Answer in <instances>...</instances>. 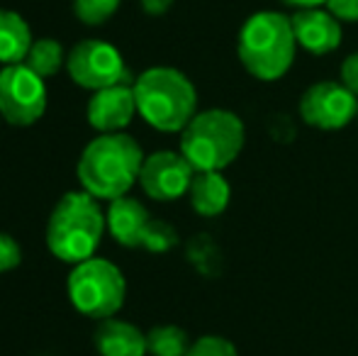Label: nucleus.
<instances>
[{"mask_svg":"<svg viewBox=\"0 0 358 356\" xmlns=\"http://www.w3.org/2000/svg\"><path fill=\"white\" fill-rule=\"evenodd\" d=\"M231 198V188L222 171H198L190 183L188 200L190 208L200 218H217L227 210Z\"/></svg>","mask_w":358,"mask_h":356,"instance_id":"2eb2a0df","label":"nucleus"},{"mask_svg":"<svg viewBox=\"0 0 358 356\" xmlns=\"http://www.w3.org/2000/svg\"><path fill=\"white\" fill-rule=\"evenodd\" d=\"M137 115L159 132H183L198 115V90L183 71L171 66L146 69L134 78Z\"/></svg>","mask_w":358,"mask_h":356,"instance_id":"20e7f679","label":"nucleus"},{"mask_svg":"<svg viewBox=\"0 0 358 356\" xmlns=\"http://www.w3.org/2000/svg\"><path fill=\"white\" fill-rule=\"evenodd\" d=\"M339 81L344 83L346 88L358 98V52L356 54H349V57L341 62V69H339Z\"/></svg>","mask_w":358,"mask_h":356,"instance_id":"b1692460","label":"nucleus"},{"mask_svg":"<svg viewBox=\"0 0 358 356\" xmlns=\"http://www.w3.org/2000/svg\"><path fill=\"white\" fill-rule=\"evenodd\" d=\"M341 24H354L358 22V0H327L324 5Z\"/></svg>","mask_w":358,"mask_h":356,"instance_id":"5701e85b","label":"nucleus"},{"mask_svg":"<svg viewBox=\"0 0 358 356\" xmlns=\"http://www.w3.org/2000/svg\"><path fill=\"white\" fill-rule=\"evenodd\" d=\"M66 293L80 315L93 320H108L122 310L127 280L113 262L93 257L71 269Z\"/></svg>","mask_w":358,"mask_h":356,"instance_id":"423d86ee","label":"nucleus"},{"mask_svg":"<svg viewBox=\"0 0 358 356\" xmlns=\"http://www.w3.org/2000/svg\"><path fill=\"white\" fill-rule=\"evenodd\" d=\"M93 344L100 356H146V332L132 322L117 318L100 320L93 334Z\"/></svg>","mask_w":358,"mask_h":356,"instance_id":"4468645a","label":"nucleus"},{"mask_svg":"<svg viewBox=\"0 0 358 356\" xmlns=\"http://www.w3.org/2000/svg\"><path fill=\"white\" fill-rule=\"evenodd\" d=\"M66 57L69 54L64 52L62 42L42 37V39H34L32 49H29L27 59H24L22 64L32 69L37 76L49 78V76H54V73L62 71V66H66Z\"/></svg>","mask_w":358,"mask_h":356,"instance_id":"f3484780","label":"nucleus"},{"mask_svg":"<svg viewBox=\"0 0 358 356\" xmlns=\"http://www.w3.org/2000/svg\"><path fill=\"white\" fill-rule=\"evenodd\" d=\"M195 178V169L180 152H154L144 159L139 185L151 200L171 203L188 195L190 183Z\"/></svg>","mask_w":358,"mask_h":356,"instance_id":"9d476101","label":"nucleus"},{"mask_svg":"<svg viewBox=\"0 0 358 356\" xmlns=\"http://www.w3.org/2000/svg\"><path fill=\"white\" fill-rule=\"evenodd\" d=\"M146 15H164L173 8L176 0H139Z\"/></svg>","mask_w":358,"mask_h":356,"instance_id":"393cba45","label":"nucleus"},{"mask_svg":"<svg viewBox=\"0 0 358 356\" xmlns=\"http://www.w3.org/2000/svg\"><path fill=\"white\" fill-rule=\"evenodd\" d=\"M144 159L142 147L129 134H100L83 149L76 173L85 193L113 203L139 183Z\"/></svg>","mask_w":358,"mask_h":356,"instance_id":"f257e3e1","label":"nucleus"},{"mask_svg":"<svg viewBox=\"0 0 358 356\" xmlns=\"http://www.w3.org/2000/svg\"><path fill=\"white\" fill-rule=\"evenodd\" d=\"M185 356H239V352L229 339L220 337V334H205L190 344Z\"/></svg>","mask_w":358,"mask_h":356,"instance_id":"aec40b11","label":"nucleus"},{"mask_svg":"<svg viewBox=\"0 0 358 356\" xmlns=\"http://www.w3.org/2000/svg\"><path fill=\"white\" fill-rule=\"evenodd\" d=\"M122 0H73V13L83 24H103L117 13Z\"/></svg>","mask_w":358,"mask_h":356,"instance_id":"6ab92c4d","label":"nucleus"},{"mask_svg":"<svg viewBox=\"0 0 358 356\" xmlns=\"http://www.w3.org/2000/svg\"><path fill=\"white\" fill-rule=\"evenodd\" d=\"M22 262V249L15 242V237L0 232V273H8V271L17 269Z\"/></svg>","mask_w":358,"mask_h":356,"instance_id":"4be33fe9","label":"nucleus"},{"mask_svg":"<svg viewBox=\"0 0 358 356\" xmlns=\"http://www.w3.org/2000/svg\"><path fill=\"white\" fill-rule=\"evenodd\" d=\"M66 71L76 86L85 90H103L117 83L134 81L124 66V59L117 47L103 39H83L69 52Z\"/></svg>","mask_w":358,"mask_h":356,"instance_id":"6e6552de","label":"nucleus"},{"mask_svg":"<svg viewBox=\"0 0 358 356\" xmlns=\"http://www.w3.org/2000/svg\"><path fill=\"white\" fill-rule=\"evenodd\" d=\"M292 32H295L297 47L315 57H324L339 49L341 44V22L327 8L295 10L290 15Z\"/></svg>","mask_w":358,"mask_h":356,"instance_id":"f8f14e48","label":"nucleus"},{"mask_svg":"<svg viewBox=\"0 0 358 356\" xmlns=\"http://www.w3.org/2000/svg\"><path fill=\"white\" fill-rule=\"evenodd\" d=\"M190 344L188 332L176 325H159L146 332V349L151 356H185Z\"/></svg>","mask_w":358,"mask_h":356,"instance_id":"a211bd4d","label":"nucleus"},{"mask_svg":"<svg viewBox=\"0 0 358 356\" xmlns=\"http://www.w3.org/2000/svg\"><path fill=\"white\" fill-rule=\"evenodd\" d=\"M356 120H358V115H356Z\"/></svg>","mask_w":358,"mask_h":356,"instance_id":"bb28decb","label":"nucleus"},{"mask_svg":"<svg viewBox=\"0 0 358 356\" xmlns=\"http://www.w3.org/2000/svg\"><path fill=\"white\" fill-rule=\"evenodd\" d=\"M246 144V127L231 110H203L180 132V154L198 171H224L239 159Z\"/></svg>","mask_w":358,"mask_h":356,"instance_id":"39448f33","label":"nucleus"},{"mask_svg":"<svg viewBox=\"0 0 358 356\" xmlns=\"http://www.w3.org/2000/svg\"><path fill=\"white\" fill-rule=\"evenodd\" d=\"M280 3L292 10H310V8H324L327 0H280Z\"/></svg>","mask_w":358,"mask_h":356,"instance_id":"a878e982","label":"nucleus"},{"mask_svg":"<svg viewBox=\"0 0 358 356\" xmlns=\"http://www.w3.org/2000/svg\"><path fill=\"white\" fill-rule=\"evenodd\" d=\"M108 222L98 198L85 190H71L57 205L47 222V247L59 262L76 264L93 259Z\"/></svg>","mask_w":358,"mask_h":356,"instance_id":"7ed1b4c3","label":"nucleus"},{"mask_svg":"<svg viewBox=\"0 0 358 356\" xmlns=\"http://www.w3.org/2000/svg\"><path fill=\"white\" fill-rule=\"evenodd\" d=\"M297 39L290 17L273 10L254 13L239 29L236 54L246 71L259 81H280L295 62Z\"/></svg>","mask_w":358,"mask_h":356,"instance_id":"f03ea898","label":"nucleus"},{"mask_svg":"<svg viewBox=\"0 0 358 356\" xmlns=\"http://www.w3.org/2000/svg\"><path fill=\"white\" fill-rule=\"evenodd\" d=\"M297 113L310 127L334 132L356 120L358 98L341 81H317L300 95Z\"/></svg>","mask_w":358,"mask_h":356,"instance_id":"1a4fd4ad","label":"nucleus"},{"mask_svg":"<svg viewBox=\"0 0 358 356\" xmlns=\"http://www.w3.org/2000/svg\"><path fill=\"white\" fill-rule=\"evenodd\" d=\"M105 222H108V232L113 234V239L117 244H122V247H142L151 218L137 198L122 195V198L110 203L108 213H105Z\"/></svg>","mask_w":358,"mask_h":356,"instance_id":"ddd939ff","label":"nucleus"},{"mask_svg":"<svg viewBox=\"0 0 358 356\" xmlns=\"http://www.w3.org/2000/svg\"><path fill=\"white\" fill-rule=\"evenodd\" d=\"M176 242H178V234H176V229L171 227V225L151 220L149 227H146L142 247H146L149 252H169Z\"/></svg>","mask_w":358,"mask_h":356,"instance_id":"412c9836","label":"nucleus"},{"mask_svg":"<svg viewBox=\"0 0 358 356\" xmlns=\"http://www.w3.org/2000/svg\"><path fill=\"white\" fill-rule=\"evenodd\" d=\"M32 29L15 10H0V64H22L32 49Z\"/></svg>","mask_w":358,"mask_h":356,"instance_id":"dca6fc26","label":"nucleus"},{"mask_svg":"<svg viewBox=\"0 0 358 356\" xmlns=\"http://www.w3.org/2000/svg\"><path fill=\"white\" fill-rule=\"evenodd\" d=\"M137 115V98H134V81L117 83L103 90H95L88 100L85 118L93 129L100 134L122 132Z\"/></svg>","mask_w":358,"mask_h":356,"instance_id":"9b49d317","label":"nucleus"},{"mask_svg":"<svg viewBox=\"0 0 358 356\" xmlns=\"http://www.w3.org/2000/svg\"><path fill=\"white\" fill-rule=\"evenodd\" d=\"M47 83L24 64L0 69V118L15 127H29L47 113Z\"/></svg>","mask_w":358,"mask_h":356,"instance_id":"0eeeda50","label":"nucleus"}]
</instances>
